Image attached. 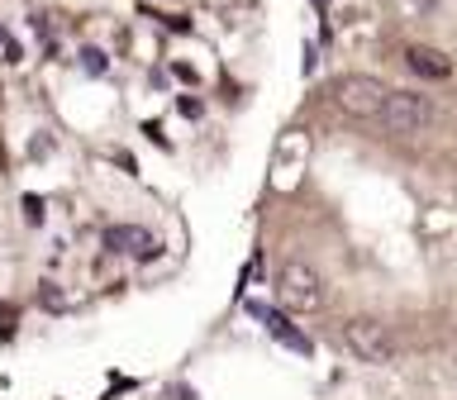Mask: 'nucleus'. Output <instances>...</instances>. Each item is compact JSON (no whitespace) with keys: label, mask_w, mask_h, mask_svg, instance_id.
<instances>
[{"label":"nucleus","mask_w":457,"mask_h":400,"mask_svg":"<svg viewBox=\"0 0 457 400\" xmlns=\"http://www.w3.org/2000/svg\"><path fill=\"white\" fill-rule=\"evenodd\" d=\"M277 300H281L286 310L314 314V310L324 305V277L310 262H286L277 271Z\"/></svg>","instance_id":"f257e3e1"},{"label":"nucleus","mask_w":457,"mask_h":400,"mask_svg":"<svg viewBox=\"0 0 457 400\" xmlns=\"http://www.w3.org/2000/svg\"><path fill=\"white\" fill-rule=\"evenodd\" d=\"M377 120L386 124V134L410 138V134H424V129L434 124V105H428L424 96H414V91H391Z\"/></svg>","instance_id":"f03ea898"},{"label":"nucleus","mask_w":457,"mask_h":400,"mask_svg":"<svg viewBox=\"0 0 457 400\" xmlns=\"http://www.w3.org/2000/svg\"><path fill=\"white\" fill-rule=\"evenodd\" d=\"M343 343H348V348L362 357V362H371V367H381V362H391V357H395V334L381 320H371V314H357V320L343 324Z\"/></svg>","instance_id":"7ed1b4c3"},{"label":"nucleus","mask_w":457,"mask_h":400,"mask_svg":"<svg viewBox=\"0 0 457 400\" xmlns=\"http://www.w3.org/2000/svg\"><path fill=\"white\" fill-rule=\"evenodd\" d=\"M386 96H391V91H386L377 77H343L334 86V100L348 114H357V120H377L381 105H386Z\"/></svg>","instance_id":"20e7f679"},{"label":"nucleus","mask_w":457,"mask_h":400,"mask_svg":"<svg viewBox=\"0 0 457 400\" xmlns=\"http://www.w3.org/2000/svg\"><path fill=\"white\" fill-rule=\"evenodd\" d=\"M100 243H105L110 253H143V257L157 253V238L143 224H110L105 234H100Z\"/></svg>","instance_id":"39448f33"},{"label":"nucleus","mask_w":457,"mask_h":400,"mask_svg":"<svg viewBox=\"0 0 457 400\" xmlns=\"http://www.w3.org/2000/svg\"><path fill=\"white\" fill-rule=\"evenodd\" d=\"M405 62H410L414 77H428V81H448V77H453V62H448L438 48H410Z\"/></svg>","instance_id":"423d86ee"},{"label":"nucleus","mask_w":457,"mask_h":400,"mask_svg":"<svg viewBox=\"0 0 457 400\" xmlns=\"http://www.w3.org/2000/svg\"><path fill=\"white\" fill-rule=\"evenodd\" d=\"M267 329H271V338H277V343H286V348H295V353H310V338H305V334H295V329L286 324V314H277V320H271Z\"/></svg>","instance_id":"0eeeda50"},{"label":"nucleus","mask_w":457,"mask_h":400,"mask_svg":"<svg viewBox=\"0 0 457 400\" xmlns=\"http://www.w3.org/2000/svg\"><path fill=\"white\" fill-rule=\"evenodd\" d=\"M81 67H86V71H91V77H105V67H110V57H105V53H100V48H86V53H81Z\"/></svg>","instance_id":"6e6552de"},{"label":"nucleus","mask_w":457,"mask_h":400,"mask_svg":"<svg viewBox=\"0 0 457 400\" xmlns=\"http://www.w3.org/2000/svg\"><path fill=\"white\" fill-rule=\"evenodd\" d=\"M24 210H29V224H43V200L38 196H24Z\"/></svg>","instance_id":"1a4fd4ad"},{"label":"nucleus","mask_w":457,"mask_h":400,"mask_svg":"<svg viewBox=\"0 0 457 400\" xmlns=\"http://www.w3.org/2000/svg\"><path fill=\"white\" fill-rule=\"evenodd\" d=\"M167 400H195L191 386H167Z\"/></svg>","instance_id":"9d476101"},{"label":"nucleus","mask_w":457,"mask_h":400,"mask_svg":"<svg viewBox=\"0 0 457 400\" xmlns=\"http://www.w3.org/2000/svg\"><path fill=\"white\" fill-rule=\"evenodd\" d=\"M328 5H334V0H314V10H328Z\"/></svg>","instance_id":"9b49d317"}]
</instances>
